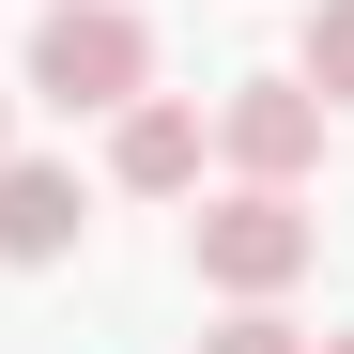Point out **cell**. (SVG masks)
Returning <instances> with one entry per match:
<instances>
[{
    "mask_svg": "<svg viewBox=\"0 0 354 354\" xmlns=\"http://www.w3.org/2000/svg\"><path fill=\"white\" fill-rule=\"evenodd\" d=\"M139 77H154V31L124 0H46V31H31V93L46 108H124Z\"/></svg>",
    "mask_w": 354,
    "mask_h": 354,
    "instance_id": "obj_1",
    "label": "cell"
},
{
    "mask_svg": "<svg viewBox=\"0 0 354 354\" xmlns=\"http://www.w3.org/2000/svg\"><path fill=\"white\" fill-rule=\"evenodd\" d=\"M308 262H324V231L292 216V185H231V201L201 216V277L231 292V308H247V292H292Z\"/></svg>",
    "mask_w": 354,
    "mask_h": 354,
    "instance_id": "obj_2",
    "label": "cell"
},
{
    "mask_svg": "<svg viewBox=\"0 0 354 354\" xmlns=\"http://www.w3.org/2000/svg\"><path fill=\"white\" fill-rule=\"evenodd\" d=\"M216 154L247 169V185H292V169L324 154V93L308 77H247V93L216 108Z\"/></svg>",
    "mask_w": 354,
    "mask_h": 354,
    "instance_id": "obj_3",
    "label": "cell"
},
{
    "mask_svg": "<svg viewBox=\"0 0 354 354\" xmlns=\"http://www.w3.org/2000/svg\"><path fill=\"white\" fill-rule=\"evenodd\" d=\"M108 185H139V201H185V185H201V108L124 93V108H108Z\"/></svg>",
    "mask_w": 354,
    "mask_h": 354,
    "instance_id": "obj_4",
    "label": "cell"
},
{
    "mask_svg": "<svg viewBox=\"0 0 354 354\" xmlns=\"http://www.w3.org/2000/svg\"><path fill=\"white\" fill-rule=\"evenodd\" d=\"M62 247H77V169L0 154V262H62Z\"/></svg>",
    "mask_w": 354,
    "mask_h": 354,
    "instance_id": "obj_5",
    "label": "cell"
},
{
    "mask_svg": "<svg viewBox=\"0 0 354 354\" xmlns=\"http://www.w3.org/2000/svg\"><path fill=\"white\" fill-rule=\"evenodd\" d=\"M308 93L354 108V0H308Z\"/></svg>",
    "mask_w": 354,
    "mask_h": 354,
    "instance_id": "obj_6",
    "label": "cell"
},
{
    "mask_svg": "<svg viewBox=\"0 0 354 354\" xmlns=\"http://www.w3.org/2000/svg\"><path fill=\"white\" fill-rule=\"evenodd\" d=\"M201 354H308V339H292V324H277V292H247V308H231V324H216Z\"/></svg>",
    "mask_w": 354,
    "mask_h": 354,
    "instance_id": "obj_7",
    "label": "cell"
},
{
    "mask_svg": "<svg viewBox=\"0 0 354 354\" xmlns=\"http://www.w3.org/2000/svg\"><path fill=\"white\" fill-rule=\"evenodd\" d=\"M0 139H16V93H0Z\"/></svg>",
    "mask_w": 354,
    "mask_h": 354,
    "instance_id": "obj_8",
    "label": "cell"
},
{
    "mask_svg": "<svg viewBox=\"0 0 354 354\" xmlns=\"http://www.w3.org/2000/svg\"><path fill=\"white\" fill-rule=\"evenodd\" d=\"M324 354H354V339H324Z\"/></svg>",
    "mask_w": 354,
    "mask_h": 354,
    "instance_id": "obj_9",
    "label": "cell"
}]
</instances>
